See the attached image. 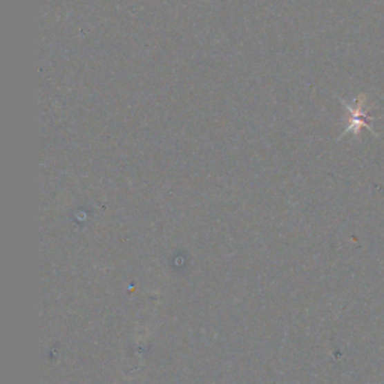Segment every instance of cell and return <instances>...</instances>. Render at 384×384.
I'll use <instances>...</instances> for the list:
<instances>
[{
    "mask_svg": "<svg viewBox=\"0 0 384 384\" xmlns=\"http://www.w3.org/2000/svg\"><path fill=\"white\" fill-rule=\"evenodd\" d=\"M345 104V102H344ZM347 106V104H345ZM348 111H350V124H348V128L345 129V133H350V131H353L354 134H359V131L362 128H368L371 129V126L368 125V117H366V115L363 113V107H362V104L359 102V106L357 107H350V106H347Z\"/></svg>",
    "mask_w": 384,
    "mask_h": 384,
    "instance_id": "1",
    "label": "cell"
}]
</instances>
